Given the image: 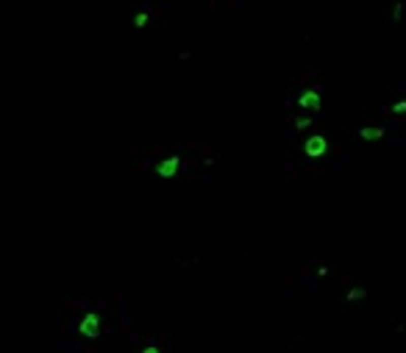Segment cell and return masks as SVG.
<instances>
[{
  "label": "cell",
  "mask_w": 406,
  "mask_h": 353,
  "mask_svg": "<svg viewBox=\"0 0 406 353\" xmlns=\"http://www.w3.org/2000/svg\"><path fill=\"white\" fill-rule=\"evenodd\" d=\"M153 158L156 178H198L209 170L211 153L201 145H159Z\"/></svg>",
  "instance_id": "cell-1"
},
{
  "label": "cell",
  "mask_w": 406,
  "mask_h": 353,
  "mask_svg": "<svg viewBox=\"0 0 406 353\" xmlns=\"http://www.w3.org/2000/svg\"><path fill=\"white\" fill-rule=\"evenodd\" d=\"M337 153H342V148L331 142L326 131H311V134H303V139L292 148V156H301L306 164H317V167H326Z\"/></svg>",
  "instance_id": "cell-2"
},
{
  "label": "cell",
  "mask_w": 406,
  "mask_h": 353,
  "mask_svg": "<svg viewBox=\"0 0 406 353\" xmlns=\"http://www.w3.org/2000/svg\"><path fill=\"white\" fill-rule=\"evenodd\" d=\"M290 109H303V111H311V114H317V111L323 109V86L320 81H317V70H311L309 75H303L301 81H298V89H292V98L287 101Z\"/></svg>",
  "instance_id": "cell-3"
},
{
  "label": "cell",
  "mask_w": 406,
  "mask_h": 353,
  "mask_svg": "<svg viewBox=\"0 0 406 353\" xmlns=\"http://www.w3.org/2000/svg\"><path fill=\"white\" fill-rule=\"evenodd\" d=\"M359 137H362V139H381V137H387V128H381V125L362 128V131H359Z\"/></svg>",
  "instance_id": "cell-4"
},
{
  "label": "cell",
  "mask_w": 406,
  "mask_h": 353,
  "mask_svg": "<svg viewBox=\"0 0 406 353\" xmlns=\"http://www.w3.org/2000/svg\"><path fill=\"white\" fill-rule=\"evenodd\" d=\"M348 298H351V301H356V298H364V286H356V290H351Z\"/></svg>",
  "instance_id": "cell-5"
},
{
  "label": "cell",
  "mask_w": 406,
  "mask_h": 353,
  "mask_svg": "<svg viewBox=\"0 0 406 353\" xmlns=\"http://www.w3.org/2000/svg\"><path fill=\"white\" fill-rule=\"evenodd\" d=\"M142 353H162V350H159V348H145Z\"/></svg>",
  "instance_id": "cell-6"
}]
</instances>
